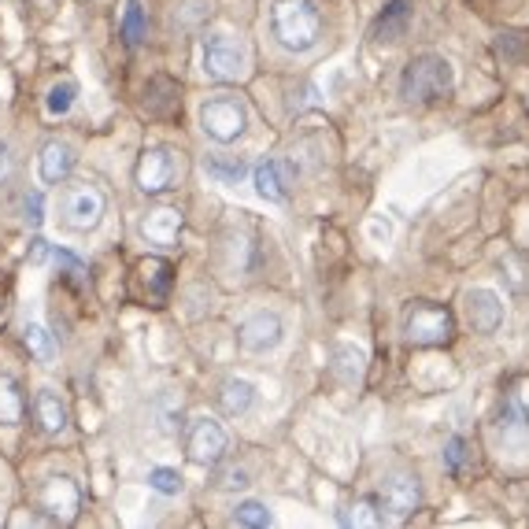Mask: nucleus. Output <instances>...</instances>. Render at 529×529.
<instances>
[{"label":"nucleus","mask_w":529,"mask_h":529,"mask_svg":"<svg viewBox=\"0 0 529 529\" xmlns=\"http://www.w3.org/2000/svg\"><path fill=\"white\" fill-rule=\"evenodd\" d=\"M271 37L285 52H311L322 41V12L315 0H274Z\"/></svg>","instance_id":"f257e3e1"},{"label":"nucleus","mask_w":529,"mask_h":529,"mask_svg":"<svg viewBox=\"0 0 529 529\" xmlns=\"http://www.w3.org/2000/svg\"><path fill=\"white\" fill-rule=\"evenodd\" d=\"M452 89H456V67L441 52H422L415 60H407L400 74V97L407 104H433L448 97Z\"/></svg>","instance_id":"f03ea898"},{"label":"nucleus","mask_w":529,"mask_h":529,"mask_svg":"<svg viewBox=\"0 0 529 529\" xmlns=\"http://www.w3.org/2000/svg\"><path fill=\"white\" fill-rule=\"evenodd\" d=\"M200 130H204V137H211L215 145H234V141H241L248 130L245 100L230 97V93L208 97L200 104Z\"/></svg>","instance_id":"7ed1b4c3"},{"label":"nucleus","mask_w":529,"mask_h":529,"mask_svg":"<svg viewBox=\"0 0 529 529\" xmlns=\"http://www.w3.org/2000/svg\"><path fill=\"white\" fill-rule=\"evenodd\" d=\"M204 74L211 82H241L248 74V49L234 34L204 37Z\"/></svg>","instance_id":"20e7f679"},{"label":"nucleus","mask_w":529,"mask_h":529,"mask_svg":"<svg viewBox=\"0 0 529 529\" xmlns=\"http://www.w3.org/2000/svg\"><path fill=\"white\" fill-rule=\"evenodd\" d=\"M108 211V200L100 193L97 185H71L60 200V215H63V226L74 230V234H89L97 230L100 219Z\"/></svg>","instance_id":"39448f33"},{"label":"nucleus","mask_w":529,"mask_h":529,"mask_svg":"<svg viewBox=\"0 0 529 529\" xmlns=\"http://www.w3.org/2000/svg\"><path fill=\"white\" fill-rule=\"evenodd\" d=\"M452 330H456L452 311L437 308V304H415V308L407 311V319H404L407 341H411V345H419V348L444 345V341L452 337Z\"/></svg>","instance_id":"423d86ee"},{"label":"nucleus","mask_w":529,"mask_h":529,"mask_svg":"<svg viewBox=\"0 0 529 529\" xmlns=\"http://www.w3.org/2000/svg\"><path fill=\"white\" fill-rule=\"evenodd\" d=\"M226 448H230V437H226L219 419H211V415L193 419V426L185 433V456L193 459L197 467H215L226 456Z\"/></svg>","instance_id":"0eeeda50"},{"label":"nucleus","mask_w":529,"mask_h":529,"mask_svg":"<svg viewBox=\"0 0 529 529\" xmlns=\"http://www.w3.org/2000/svg\"><path fill=\"white\" fill-rule=\"evenodd\" d=\"M237 341L248 356H267L274 348H282L285 341V322L278 311H256L237 326Z\"/></svg>","instance_id":"6e6552de"},{"label":"nucleus","mask_w":529,"mask_h":529,"mask_svg":"<svg viewBox=\"0 0 529 529\" xmlns=\"http://www.w3.org/2000/svg\"><path fill=\"white\" fill-rule=\"evenodd\" d=\"M178 178V160H174L171 148H145L141 152V160H137V189L145 193V197H160L167 193Z\"/></svg>","instance_id":"1a4fd4ad"},{"label":"nucleus","mask_w":529,"mask_h":529,"mask_svg":"<svg viewBox=\"0 0 529 529\" xmlns=\"http://www.w3.org/2000/svg\"><path fill=\"white\" fill-rule=\"evenodd\" d=\"M419 504H422L419 478H411V474H389V478L382 481V493H378L382 518H389V522H404Z\"/></svg>","instance_id":"9d476101"},{"label":"nucleus","mask_w":529,"mask_h":529,"mask_svg":"<svg viewBox=\"0 0 529 529\" xmlns=\"http://www.w3.org/2000/svg\"><path fill=\"white\" fill-rule=\"evenodd\" d=\"M37 507H41L52 522H74V518H78V507H82V489H78L74 478H67V474L49 478L37 489Z\"/></svg>","instance_id":"9b49d317"},{"label":"nucleus","mask_w":529,"mask_h":529,"mask_svg":"<svg viewBox=\"0 0 529 529\" xmlns=\"http://www.w3.org/2000/svg\"><path fill=\"white\" fill-rule=\"evenodd\" d=\"M463 311H467V322L474 333H496L504 326V315H507L500 293L489 289V285L467 289V293H463Z\"/></svg>","instance_id":"f8f14e48"},{"label":"nucleus","mask_w":529,"mask_h":529,"mask_svg":"<svg viewBox=\"0 0 529 529\" xmlns=\"http://www.w3.org/2000/svg\"><path fill=\"white\" fill-rule=\"evenodd\" d=\"M252 182H256V193L267 200V204H285L289 193H293L296 167L289 160H263V163H256Z\"/></svg>","instance_id":"ddd939ff"},{"label":"nucleus","mask_w":529,"mask_h":529,"mask_svg":"<svg viewBox=\"0 0 529 529\" xmlns=\"http://www.w3.org/2000/svg\"><path fill=\"white\" fill-rule=\"evenodd\" d=\"M496 437L511 452H526L529 448V415L522 400H518V393H511L504 400V411H500V422H496Z\"/></svg>","instance_id":"4468645a"},{"label":"nucleus","mask_w":529,"mask_h":529,"mask_svg":"<svg viewBox=\"0 0 529 529\" xmlns=\"http://www.w3.org/2000/svg\"><path fill=\"white\" fill-rule=\"evenodd\" d=\"M182 226H185V219L178 208H152V211H145V219H141V237L156 248H174L178 245V237H182Z\"/></svg>","instance_id":"2eb2a0df"},{"label":"nucleus","mask_w":529,"mask_h":529,"mask_svg":"<svg viewBox=\"0 0 529 529\" xmlns=\"http://www.w3.org/2000/svg\"><path fill=\"white\" fill-rule=\"evenodd\" d=\"M74 163H78V152L71 141H49L37 156V178L45 185H60L71 178Z\"/></svg>","instance_id":"dca6fc26"},{"label":"nucleus","mask_w":529,"mask_h":529,"mask_svg":"<svg viewBox=\"0 0 529 529\" xmlns=\"http://www.w3.org/2000/svg\"><path fill=\"white\" fill-rule=\"evenodd\" d=\"M363 370H367V352L356 345H333L330 352V374L341 385H359L363 382Z\"/></svg>","instance_id":"f3484780"},{"label":"nucleus","mask_w":529,"mask_h":529,"mask_svg":"<svg viewBox=\"0 0 529 529\" xmlns=\"http://www.w3.org/2000/svg\"><path fill=\"white\" fill-rule=\"evenodd\" d=\"M34 419L45 433H63L67 430V404L52 389H41L34 396Z\"/></svg>","instance_id":"a211bd4d"},{"label":"nucleus","mask_w":529,"mask_h":529,"mask_svg":"<svg viewBox=\"0 0 529 529\" xmlns=\"http://www.w3.org/2000/svg\"><path fill=\"white\" fill-rule=\"evenodd\" d=\"M256 385L248 382V378H230V382L222 385V411L230 415V419H241V415H248L252 407H256Z\"/></svg>","instance_id":"6ab92c4d"},{"label":"nucleus","mask_w":529,"mask_h":529,"mask_svg":"<svg viewBox=\"0 0 529 529\" xmlns=\"http://www.w3.org/2000/svg\"><path fill=\"white\" fill-rule=\"evenodd\" d=\"M26 419L23 389L12 374H0V426H19Z\"/></svg>","instance_id":"aec40b11"},{"label":"nucleus","mask_w":529,"mask_h":529,"mask_svg":"<svg viewBox=\"0 0 529 529\" xmlns=\"http://www.w3.org/2000/svg\"><path fill=\"white\" fill-rule=\"evenodd\" d=\"M145 30H148V19H145V8H141V0H126L123 19H119V37H123L126 45L134 49V45H141Z\"/></svg>","instance_id":"412c9836"},{"label":"nucleus","mask_w":529,"mask_h":529,"mask_svg":"<svg viewBox=\"0 0 529 529\" xmlns=\"http://www.w3.org/2000/svg\"><path fill=\"white\" fill-rule=\"evenodd\" d=\"M407 15H411V8H407V0H393V4L385 8L382 19H378V26H374V37H378V41H396V37L404 34Z\"/></svg>","instance_id":"4be33fe9"},{"label":"nucleus","mask_w":529,"mask_h":529,"mask_svg":"<svg viewBox=\"0 0 529 529\" xmlns=\"http://www.w3.org/2000/svg\"><path fill=\"white\" fill-rule=\"evenodd\" d=\"M23 341H26V348H30V356L41 359V363H52V359H56V341H52V333L45 330L41 322H26Z\"/></svg>","instance_id":"5701e85b"},{"label":"nucleus","mask_w":529,"mask_h":529,"mask_svg":"<svg viewBox=\"0 0 529 529\" xmlns=\"http://www.w3.org/2000/svg\"><path fill=\"white\" fill-rule=\"evenodd\" d=\"M204 171L222 185H237L248 174V167H245V160H237V156H230V160H226V156H211V160H204Z\"/></svg>","instance_id":"b1692460"},{"label":"nucleus","mask_w":529,"mask_h":529,"mask_svg":"<svg viewBox=\"0 0 529 529\" xmlns=\"http://www.w3.org/2000/svg\"><path fill=\"white\" fill-rule=\"evenodd\" d=\"M74 100H78V82L63 78V82H56V86L49 89V97H45V111H49L52 119H63V115L74 108Z\"/></svg>","instance_id":"393cba45"},{"label":"nucleus","mask_w":529,"mask_h":529,"mask_svg":"<svg viewBox=\"0 0 529 529\" xmlns=\"http://www.w3.org/2000/svg\"><path fill=\"white\" fill-rule=\"evenodd\" d=\"M341 522L345 526H382V507H378V500H370V496H359L356 504L348 507V515H341Z\"/></svg>","instance_id":"a878e982"},{"label":"nucleus","mask_w":529,"mask_h":529,"mask_svg":"<svg viewBox=\"0 0 529 529\" xmlns=\"http://www.w3.org/2000/svg\"><path fill=\"white\" fill-rule=\"evenodd\" d=\"M234 522L248 529H267L274 522V515L267 511V504H259V500H241V504L234 507Z\"/></svg>","instance_id":"bb28decb"},{"label":"nucleus","mask_w":529,"mask_h":529,"mask_svg":"<svg viewBox=\"0 0 529 529\" xmlns=\"http://www.w3.org/2000/svg\"><path fill=\"white\" fill-rule=\"evenodd\" d=\"M148 485L156 489V493H163V496H178L185 489V481H182V474L178 470H171V467H156V470H148Z\"/></svg>","instance_id":"cd10ccee"},{"label":"nucleus","mask_w":529,"mask_h":529,"mask_svg":"<svg viewBox=\"0 0 529 529\" xmlns=\"http://www.w3.org/2000/svg\"><path fill=\"white\" fill-rule=\"evenodd\" d=\"M145 278H152V293L163 296L167 293V285H171V263H163V259H145Z\"/></svg>","instance_id":"c85d7f7f"},{"label":"nucleus","mask_w":529,"mask_h":529,"mask_svg":"<svg viewBox=\"0 0 529 529\" xmlns=\"http://www.w3.org/2000/svg\"><path fill=\"white\" fill-rule=\"evenodd\" d=\"M463 459H467V441H463V437H452V441L444 444V463H448V470H459L463 467Z\"/></svg>","instance_id":"c756f323"},{"label":"nucleus","mask_w":529,"mask_h":529,"mask_svg":"<svg viewBox=\"0 0 529 529\" xmlns=\"http://www.w3.org/2000/svg\"><path fill=\"white\" fill-rule=\"evenodd\" d=\"M248 485H252V481H248V470H226V474H222L219 478V489H248Z\"/></svg>","instance_id":"7c9ffc66"},{"label":"nucleus","mask_w":529,"mask_h":529,"mask_svg":"<svg viewBox=\"0 0 529 529\" xmlns=\"http://www.w3.org/2000/svg\"><path fill=\"white\" fill-rule=\"evenodd\" d=\"M370 237H374L378 245H385V241L393 237V226H389L385 219H370Z\"/></svg>","instance_id":"2f4dec72"},{"label":"nucleus","mask_w":529,"mask_h":529,"mask_svg":"<svg viewBox=\"0 0 529 529\" xmlns=\"http://www.w3.org/2000/svg\"><path fill=\"white\" fill-rule=\"evenodd\" d=\"M12 178V148L0 141V185Z\"/></svg>","instance_id":"473e14b6"},{"label":"nucleus","mask_w":529,"mask_h":529,"mask_svg":"<svg viewBox=\"0 0 529 529\" xmlns=\"http://www.w3.org/2000/svg\"><path fill=\"white\" fill-rule=\"evenodd\" d=\"M26 219H30V226H41V193L26 200Z\"/></svg>","instance_id":"72a5a7b5"}]
</instances>
